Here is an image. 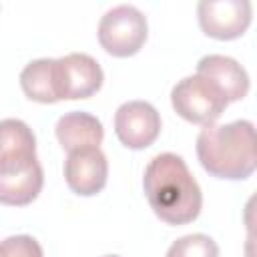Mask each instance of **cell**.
I'll use <instances>...</instances> for the list:
<instances>
[{"label":"cell","instance_id":"1","mask_svg":"<svg viewBox=\"0 0 257 257\" xmlns=\"http://www.w3.org/2000/svg\"><path fill=\"white\" fill-rule=\"evenodd\" d=\"M143 189L155 215L167 225H187L201 213V187L183 157L161 153L145 169Z\"/></svg>","mask_w":257,"mask_h":257},{"label":"cell","instance_id":"2","mask_svg":"<svg viewBox=\"0 0 257 257\" xmlns=\"http://www.w3.org/2000/svg\"><path fill=\"white\" fill-rule=\"evenodd\" d=\"M197 157L201 167L217 179L243 181L257 169L255 126L251 120L227 124H207L197 137Z\"/></svg>","mask_w":257,"mask_h":257},{"label":"cell","instance_id":"3","mask_svg":"<svg viewBox=\"0 0 257 257\" xmlns=\"http://www.w3.org/2000/svg\"><path fill=\"white\" fill-rule=\"evenodd\" d=\"M149 34L147 16L133 4H118L104 12L98 22L100 46L118 58L137 54Z\"/></svg>","mask_w":257,"mask_h":257},{"label":"cell","instance_id":"4","mask_svg":"<svg viewBox=\"0 0 257 257\" xmlns=\"http://www.w3.org/2000/svg\"><path fill=\"white\" fill-rule=\"evenodd\" d=\"M171 102L179 116L203 126L215 124L229 104L225 96L199 74L181 78L171 90Z\"/></svg>","mask_w":257,"mask_h":257},{"label":"cell","instance_id":"5","mask_svg":"<svg viewBox=\"0 0 257 257\" xmlns=\"http://www.w3.org/2000/svg\"><path fill=\"white\" fill-rule=\"evenodd\" d=\"M54 80L58 100H76L92 96L104 80L100 64L84 52H70L54 58Z\"/></svg>","mask_w":257,"mask_h":257},{"label":"cell","instance_id":"6","mask_svg":"<svg viewBox=\"0 0 257 257\" xmlns=\"http://www.w3.org/2000/svg\"><path fill=\"white\" fill-rule=\"evenodd\" d=\"M249 0H201L197 16L201 30L217 40H233L245 34L251 24Z\"/></svg>","mask_w":257,"mask_h":257},{"label":"cell","instance_id":"7","mask_svg":"<svg viewBox=\"0 0 257 257\" xmlns=\"http://www.w3.org/2000/svg\"><path fill=\"white\" fill-rule=\"evenodd\" d=\"M114 133L126 149H147L161 133V116L147 100L122 102L114 112Z\"/></svg>","mask_w":257,"mask_h":257},{"label":"cell","instance_id":"8","mask_svg":"<svg viewBox=\"0 0 257 257\" xmlns=\"http://www.w3.org/2000/svg\"><path fill=\"white\" fill-rule=\"evenodd\" d=\"M44 185V173L36 157L0 163V205L24 207L32 203Z\"/></svg>","mask_w":257,"mask_h":257},{"label":"cell","instance_id":"9","mask_svg":"<svg viewBox=\"0 0 257 257\" xmlns=\"http://www.w3.org/2000/svg\"><path fill=\"white\" fill-rule=\"evenodd\" d=\"M108 177V161L100 147L70 151L64 161V179L72 193L92 197L102 191Z\"/></svg>","mask_w":257,"mask_h":257},{"label":"cell","instance_id":"10","mask_svg":"<svg viewBox=\"0 0 257 257\" xmlns=\"http://www.w3.org/2000/svg\"><path fill=\"white\" fill-rule=\"evenodd\" d=\"M199 76L207 78L227 102H235L245 98L249 92V76L247 70L231 56L223 54H207L199 60L197 72Z\"/></svg>","mask_w":257,"mask_h":257},{"label":"cell","instance_id":"11","mask_svg":"<svg viewBox=\"0 0 257 257\" xmlns=\"http://www.w3.org/2000/svg\"><path fill=\"white\" fill-rule=\"evenodd\" d=\"M56 139L66 153L84 149V147H98L104 137L102 122L84 110H72L58 118L56 122Z\"/></svg>","mask_w":257,"mask_h":257},{"label":"cell","instance_id":"12","mask_svg":"<svg viewBox=\"0 0 257 257\" xmlns=\"http://www.w3.org/2000/svg\"><path fill=\"white\" fill-rule=\"evenodd\" d=\"M20 86L30 100L52 104L58 102L54 80V58H36L20 72Z\"/></svg>","mask_w":257,"mask_h":257},{"label":"cell","instance_id":"13","mask_svg":"<svg viewBox=\"0 0 257 257\" xmlns=\"http://www.w3.org/2000/svg\"><path fill=\"white\" fill-rule=\"evenodd\" d=\"M36 157V137L20 118L0 120V163Z\"/></svg>","mask_w":257,"mask_h":257},{"label":"cell","instance_id":"14","mask_svg":"<svg viewBox=\"0 0 257 257\" xmlns=\"http://www.w3.org/2000/svg\"><path fill=\"white\" fill-rule=\"evenodd\" d=\"M167 257H219V247L209 235L193 233L177 239L169 247Z\"/></svg>","mask_w":257,"mask_h":257},{"label":"cell","instance_id":"15","mask_svg":"<svg viewBox=\"0 0 257 257\" xmlns=\"http://www.w3.org/2000/svg\"><path fill=\"white\" fill-rule=\"evenodd\" d=\"M0 257H44V253L34 237L12 235L0 241Z\"/></svg>","mask_w":257,"mask_h":257},{"label":"cell","instance_id":"16","mask_svg":"<svg viewBox=\"0 0 257 257\" xmlns=\"http://www.w3.org/2000/svg\"><path fill=\"white\" fill-rule=\"evenodd\" d=\"M104 257H118V255H104Z\"/></svg>","mask_w":257,"mask_h":257}]
</instances>
